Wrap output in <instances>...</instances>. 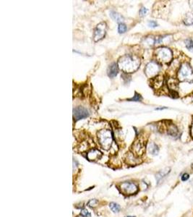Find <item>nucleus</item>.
<instances>
[{"instance_id": "nucleus-18", "label": "nucleus", "mask_w": 193, "mask_h": 217, "mask_svg": "<svg viewBox=\"0 0 193 217\" xmlns=\"http://www.w3.org/2000/svg\"><path fill=\"white\" fill-rule=\"evenodd\" d=\"M127 25L125 24H124V23H120V24H119L118 26V32L120 33H125L126 31H127Z\"/></svg>"}, {"instance_id": "nucleus-19", "label": "nucleus", "mask_w": 193, "mask_h": 217, "mask_svg": "<svg viewBox=\"0 0 193 217\" xmlns=\"http://www.w3.org/2000/svg\"><path fill=\"white\" fill-rule=\"evenodd\" d=\"M142 99V96H140L139 94H137V92H135V96H133L132 98H131V99H128V101H141Z\"/></svg>"}, {"instance_id": "nucleus-25", "label": "nucleus", "mask_w": 193, "mask_h": 217, "mask_svg": "<svg viewBox=\"0 0 193 217\" xmlns=\"http://www.w3.org/2000/svg\"><path fill=\"white\" fill-rule=\"evenodd\" d=\"M182 181H187V180H189V178H190V175H189V174H187V173H185L184 175H183L182 176Z\"/></svg>"}, {"instance_id": "nucleus-10", "label": "nucleus", "mask_w": 193, "mask_h": 217, "mask_svg": "<svg viewBox=\"0 0 193 217\" xmlns=\"http://www.w3.org/2000/svg\"><path fill=\"white\" fill-rule=\"evenodd\" d=\"M118 71H119V69H118L117 64H116V63L111 64V65L109 67L108 71H107L109 77H110V78L116 77L118 74Z\"/></svg>"}, {"instance_id": "nucleus-14", "label": "nucleus", "mask_w": 193, "mask_h": 217, "mask_svg": "<svg viewBox=\"0 0 193 217\" xmlns=\"http://www.w3.org/2000/svg\"><path fill=\"white\" fill-rule=\"evenodd\" d=\"M168 134L169 135H171V137L174 138H177L179 135V131L177 130V128L174 125H171L170 127H169L168 130Z\"/></svg>"}, {"instance_id": "nucleus-6", "label": "nucleus", "mask_w": 193, "mask_h": 217, "mask_svg": "<svg viewBox=\"0 0 193 217\" xmlns=\"http://www.w3.org/2000/svg\"><path fill=\"white\" fill-rule=\"evenodd\" d=\"M121 192L125 195H132L138 191L137 186L132 182H125L120 185Z\"/></svg>"}, {"instance_id": "nucleus-1", "label": "nucleus", "mask_w": 193, "mask_h": 217, "mask_svg": "<svg viewBox=\"0 0 193 217\" xmlns=\"http://www.w3.org/2000/svg\"><path fill=\"white\" fill-rule=\"evenodd\" d=\"M140 64V62L137 57L132 55H125L119 59L118 66L124 73H132L136 71Z\"/></svg>"}, {"instance_id": "nucleus-26", "label": "nucleus", "mask_w": 193, "mask_h": 217, "mask_svg": "<svg viewBox=\"0 0 193 217\" xmlns=\"http://www.w3.org/2000/svg\"><path fill=\"white\" fill-rule=\"evenodd\" d=\"M191 135H192V136L193 137V122H192V129H191Z\"/></svg>"}, {"instance_id": "nucleus-23", "label": "nucleus", "mask_w": 193, "mask_h": 217, "mask_svg": "<svg viewBox=\"0 0 193 217\" xmlns=\"http://www.w3.org/2000/svg\"><path fill=\"white\" fill-rule=\"evenodd\" d=\"M147 9L144 8V7H142V8L140 9V16H145L147 14Z\"/></svg>"}, {"instance_id": "nucleus-5", "label": "nucleus", "mask_w": 193, "mask_h": 217, "mask_svg": "<svg viewBox=\"0 0 193 217\" xmlns=\"http://www.w3.org/2000/svg\"><path fill=\"white\" fill-rule=\"evenodd\" d=\"M106 28L107 26L106 23H101L96 26L94 33V40L95 41L97 42L104 39L105 35H106Z\"/></svg>"}, {"instance_id": "nucleus-12", "label": "nucleus", "mask_w": 193, "mask_h": 217, "mask_svg": "<svg viewBox=\"0 0 193 217\" xmlns=\"http://www.w3.org/2000/svg\"><path fill=\"white\" fill-rule=\"evenodd\" d=\"M110 16L111 17V18L114 20L116 22L119 23V24H120V23H122L123 20H124V18L123 17L121 16L120 14L116 13V12L114 11H111L110 13Z\"/></svg>"}, {"instance_id": "nucleus-4", "label": "nucleus", "mask_w": 193, "mask_h": 217, "mask_svg": "<svg viewBox=\"0 0 193 217\" xmlns=\"http://www.w3.org/2000/svg\"><path fill=\"white\" fill-rule=\"evenodd\" d=\"M156 57L159 62L168 63L172 59V52L168 48H160L156 51Z\"/></svg>"}, {"instance_id": "nucleus-24", "label": "nucleus", "mask_w": 193, "mask_h": 217, "mask_svg": "<svg viewBox=\"0 0 193 217\" xmlns=\"http://www.w3.org/2000/svg\"><path fill=\"white\" fill-rule=\"evenodd\" d=\"M148 25L151 28H156L158 26V23H157L156 21L154 20H151L148 22Z\"/></svg>"}, {"instance_id": "nucleus-11", "label": "nucleus", "mask_w": 193, "mask_h": 217, "mask_svg": "<svg viewBox=\"0 0 193 217\" xmlns=\"http://www.w3.org/2000/svg\"><path fill=\"white\" fill-rule=\"evenodd\" d=\"M133 149H134V151H135V153H137V154H142L145 148L142 142L138 140V141L135 143L134 145H133Z\"/></svg>"}, {"instance_id": "nucleus-3", "label": "nucleus", "mask_w": 193, "mask_h": 217, "mask_svg": "<svg viewBox=\"0 0 193 217\" xmlns=\"http://www.w3.org/2000/svg\"><path fill=\"white\" fill-rule=\"evenodd\" d=\"M178 78L181 81L188 83L193 81V70L187 63H184L181 65L178 72Z\"/></svg>"}, {"instance_id": "nucleus-7", "label": "nucleus", "mask_w": 193, "mask_h": 217, "mask_svg": "<svg viewBox=\"0 0 193 217\" xmlns=\"http://www.w3.org/2000/svg\"><path fill=\"white\" fill-rule=\"evenodd\" d=\"M159 70H160V68L156 62H151L147 64L145 73L148 78H153L158 74Z\"/></svg>"}, {"instance_id": "nucleus-8", "label": "nucleus", "mask_w": 193, "mask_h": 217, "mask_svg": "<svg viewBox=\"0 0 193 217\" xmlns=\"http://www.w3.org/2000/svg\"><path fill=\"white\" fill-rule=\"evenodd\" d=\"M89 116V111L83 106L76 107L73 109V117L75 120H83Z\"/></svg>"}, {"instance_id": "nucleus-2", "label": "nucleus", "mask_w": 193, "mask_h": 217, "mask_svg": "<svg viewBox=\"0 0 193 217\" xmlns=\"http://www.w3.org/2000/svg\"><path fill=\"white\" fill-rule=\"evenodd\" d=\"M98 139L101 147L108 150L112 144V133L109 130H102L98 133Z\"/></svg>"}, {"instance_id": "nucleus-22", "label": "nucleus", "mask_w": 193, "mask_h": 217, "mask_svg": "<svg viewBox=\"0 0 193 217\" xmlns=\"http://www.w3.org/2000/svg\"><path fill=\"white\" fill-rule=\"evenodd\" d=\"M81 216L83 217H90V214L87 210L83 209L81 211Z\"/></svg>"}, {"instance_id": "nucleus-17", "label": "nucleus", "mask_w": 193, "mask_h": 217, "mask_svg": "<svg viewBox=\"0 0 193 217\" xmlns=\"http://www.w3.org/2000/svg\"><path fill=\"white\" fill-rule=\"evenodd\" d=\"M109 207H110L111 210L114 212V213H119L121 210V207L120 205L114 202L111 203L109 204Z\"/></svg>"}, {"instance_id": "nucleus-15", "label": "nucleus", "mask_w": 193, "mask_h": 217, "mask_svg": "<svg viewBox=\"0 0 193 217\" xmlns=\"http://www.w3.org/2000/svg\"><path fill=\"white\" fill-rule=\"evenodd\" d=\"M184 23L187 25H191L193 24V14L192 13H187L185 15V18L184 19Z\"/></svg>"}, {"instance_id": "nucleus-16", "label": "nucleus", "mask_w": 193, "mask_h": 217, "mask_svg": "<svg viewBox=\"0 0 193 217\" xmlns=\"http://www.w3.org/2000/svg\"><path fill=\"white\" fill-rule=\"evenodd\" d=\"M170 172V169H168V170L165 171V170H162L160 172H158L156 175V179H157V182H159L160 181L163 179L165 176H166Z\"/></svg>"}, {"instance_id": "nucleus-9", "label": "nucleus", "mask_w": 193, "mask_h": 217, "mask_svg": "<svg viewBox=\"0 0 193 217\" xmlns=\"http://www.w3.org/2000/svg\"><path fill=\"white\" fill-rule=\"evenodd\" d=\"M87 156H88V159L89 160H90V161L97 160V159L101 158V151H99V150L93 149L90 152H88Z\"/></svg>"}, {"instance_id": "nucleus-13", "label": "nucleus", "mask_w": 193, "mask_h": 217, "mask_svg": "<svg viewBox=\"0 0 193 217\" xmlns=\"http://www.w3.org/2000/svg\"><path fill=\"white\" fill-rule=\"evenodd\" d=\"M148 151L151 154L153 155V156H156V155L158 154V151H159L158 145L153 144V143H152V144H150L148 146Z\"/></svg>"}, {"instance_id": "nucleus-20", "label": "nucleus", "mask_w": 193, "mask_h": 217, "mask_svg": "<svg viewBox=\"0 0 193 217\" xmlns=\"http://www.w3.org/2000/svg\"><path fill=\"white\" fill-rule=\"evenodd\" d=\"M185 44H186V47L187 48L190 50H193V41L191 39H188L185 41Z\"/></svg>"}, {"instance_id": "nucleus-21", "label": "nucleus", "mask_w": 193, "mask_h": 217, "mask_svg": "<svg viewBox=\"0 0 193 217\" xmlns=\"http://www.w3.org/2000/svg\"><path fill=\"white\" fill-rule=\"evenodd\" d=\"M98 200L96 199H92L90 200V201L88 202V206H90V207H95L96 206V205L98 204Z\"/></svg>"}, {"instance_id": "nucleus-27", "label": "nucleus", "mask_w": 193, "mask_h": 217, "mask_svg": "<svg viewBox=\"0 0 193 217\" xmlns=\"http://www.w3.org/2000/svg\"><path fill=\"white\" fill-rule=\"evenodd\" d=\"M126 217H135V216H126Z\"/></svg>"}]
</instances>
